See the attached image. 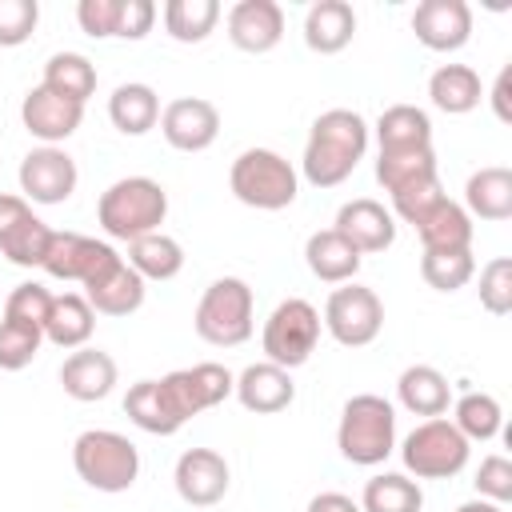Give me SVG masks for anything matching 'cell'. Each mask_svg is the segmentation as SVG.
<instances>
[{
    "label": "cell",
    "mask_w": 512,
    "mask_h": 512,
    "mask_svg": "<svg viewBox=\"0 0 512 512\" xmlns=\"http://www.w3.org/2000/svg\"><path fill=\"white\" fill-rule=\"evenodd\" d=\"M364 152H368L364 116L352 108H328L308 128V144H304V160H300L304 180L312 188H336L356 172Z\"/></svg>",
    "instance_id": "obj_1"
},
{
    "label": "cell",
    "mask_w": 512,
    "mask_h": 512,
    "mask_svg": "<svg viewBox=\"0 0 512 512\" xmlns=\"http://www.w3.org/2000/svg\"><path fill=\"white\" fill-rule=\"evenodd\" d=\"M164 216H168V192L152 176H124L108 184L96 200V224L112 240H124V244L148 232H160Z\"/></svg>",
    "instance_id": "obj_2"
},
{
    "label": "cell",
    "mask_w": 512,
    "mask_h": 512,
    "mask_svg": "<svg viewBox=\"0 0 512 512\" xmlns=\"http://www.w3.org/2000/svg\"><path fill=\"white\" fill-rule=\"evenodd\" d=\"M336 448L348 464H360V468L384 464L396 448V408L376 392L348 396L336 424Z\"/></svg>",
    "instance_id": "obj_3"
},
{
    "label": "cell",
    "mask_w": 512,
    "mask_h": 512,
    "mask_svg": "<svg viewBox=\"0 0 512 512\" xmlns=\"http://www.w3.org/2000/svg\"><path fill=\"white\" fill-rule=\"evenodd\" d=\"M72 468L96 492H128L140 476V452L128 436L112 428H88L72 440Z\"/></svg>",
    "instance_id": "obj_4"
},
{
    "label": "cell",
    "mask_w": 512,
    "mask_h": 512,
    "mask_svg": "<svg viewBox=\"0 0 512 512\" xmlns=\"http://www.w3.org/2000/svg\"><path fill=\"white\" fill-rule=\"evenodd\" d=\"M228 188L248 208L280 212V208L296 204L300 176H296V168L280 152H272V148H244L232 160V168H228Z\"/></svg>",
    "instance_id": "obj_5"
},
{
    "label": "cell",
    "mask_w": 512,
    "mask_h": 512,
    "mask_svg": "<svg viewBox=\"0 0 512 512\" xmlns=\"http://www.w3.org/2000/svg\"><path fill=\"white\" fill-rule=\"evenodd\" d=\"M192 328L212 348H236L252 336V288L240 276H220L204 288Z\"/></svg>",
    "instance_id": "obj_6"
},
{
    "label": "cell",
    "mask_w": 512,
    "mask_h": 512,
    "mask_svg": "<svg viewBox=\"0 0 512 512\" xmlns=\"http://www.w3.org/2000/svg\"><path fill=\"white\" fill-rule=\"evenodd\" d=\"M468 452L472 444L456 432L448 416L420 420L400 444V460L416 480H452L456 472H464Z\"/></svg>",
    "instance_id": "obj_7"
},
{
    "label": "cell",
    "mask_w": 512,
    "mask_h": 512,
    "mask_svg": "<svg viewBox=\"0 0 512 512\" xmlns=\"http://www.w3.org/2000/svg\"><path fill=\"white\" fill-rule=\"evenodd\" d=\"M316 344H320V312L308 300L288 296L268 312L264 332H260V348L268 364H280L292 372L312 360Z\"/></svg>",
    "instance_id": "obj_8"
},
{
    "label": "cell",
    "mask_w": 512,
    "mask_h": 512,
    "mask_svg": "<svg viewBox=\"0 0 512 512\" xmlns=\"http://www.w3.org/2000/svg\"><path fill=\"white\" fill-rule=\"evenodd\" d=\"M320 324L328 328V336H332L336 344H344V348H364V344H372V340L380 336V328H384V304H380V296H376L372 288L348 280V284L332 288Z\"/></svg>",
    "instance_id": "obj_9"
},
{
    "label": "cell",
    "mask_w": 512,
    "mask_h": 512,
    "mask_svg": "<svg viewBox=\"0 0 512 512\" xmlns=\"http://www.w3.org/2000/svg\"><path fill=\"white\" fill-rule=\"evenodd\" d=\"M124 256L96 236H80V232H52L48 252H44V272L56 280H76V284H96L100 276H108Z\"/></svg>",
    "instance_id": "obj_10"
},
{
    "label": "cell",
    "mask_w": 512,
    "mask_h": 512,
    "mask_svg": "<svg viewBox=\"0 0 512 512\" xmlns=\"http://www.w3.org/2000/svg\"><path fill=\"white\" fill-rule=\"evenodd\" d=\"M160 384H164V392H168L172 408L180 412V420L188 424L192 416H200V412H208V408L224 404V400L232 396V388H236V376H232L224 364L204 360V364L176 368V372L160 376Z\"/></svg>",
    "instance_id": "obj_11"
},
{
    "label": "cell",
    "mask_w": 512,
    "mask_h": 512,
    "mask_svg": "<svg viewBox=\"0 0 512 512\" xmlns=\"http://www.w3.org/2000/svg\"><path fill=\"white\" fill-rule=\"evenodd\" d=\"M76 180V160L56 144H40L20 160V192L32 204H64L76 192Z\"/></svg>",
    "instance_id": "obj_12"
},
{
    "label": "cell",
    "mask_w": 512,
    "mask_h": 512,
    "mask_svg": "<svg viewBox=\"0 0 512 512\" xmlns=\"http://www.w3.org/2000/svg\"><path fill=\"white\" fill-rule=\"evenodd\" d=\"M172 484H176L184 504L212 508V504H220L228 496L232 468L216 448H188V452H180V460L172 468Z\"/></svg>",
    "instance_id": "obj_13"
},
{
    "label": "cell",
    "mask_w": 512,
    "mask_h": 512,
    "mask_svg": "<svg viewBox=\"0 0 512 512\" xmlns=\"http://www.w3.org/2000/svg\"><path fill=\"white\" fill-rule=\"evenodd\" d=\"M160 132L176 152H204L220 136V112L204 96H180L160 108Z\"/></svg>",
    "instance_id": "obj_14"
},
{
    "label": "cell",
    "mask_w": 512,
    "mask_h": 512,
    "mask_svg": "<svg viewBox=\"0 0 512 512\" xmlns=\"http://www.w3.org/2000/svg\"><path fill=\"white\" fill-rule=\"evenodd\" d=\"M412 32L432 52H460L472 40V8L464 0H420Z\"/></svg>",
    "instance_id": "obj_15"
},
{
    "label": "cell",
    "mask_w": 512,
    "mask_h": 512,
    "mask_svg": "<svg viewBox=\"0 0 512 512\" xmlns=\"http://www.w3.org/2000/svg\"><path fill=\"white\" fill-rule=\"evenodd\" d=\"M360 256H372V252H388L396 244V216L372 200V196H356L348 204H340L336 212V224H332Z\"/></svg>",
    "instance_id": "obj_16"
},
{
    "label": "cell",
    "mask_w": 512,
    "mask_h": 512,
    "mask_svg": "<svg viewBox=\"0 0 512 512\" xmlns=\"http://www.w3.org/2000/svg\"><path fill=\"white\" fill-rule=\"evenodd\" d=\"M228 40L240 52H272L284 40V8L276 0H240L228 8Z\"/></svg>",
    "instance_id": "obj_17"
},
{
    "label": "cell",
    "mask_w": 512,
    "mask_h": 512,
    "mask_svg": "<svg viewBox=\"0 0 512 512\" xmlns=\"http://www.w3.org/2000/svg\"><path fill=\"white\" fill-rule=\"evenodd\" d=\"M20 120H24L28 136H36L40 144H56V148H60V140H68V136L80 128L84 104H72V100H64V96L48 92L44 84H36V88L24 96V104H20Z\"/></svg>",
    "instance_id": "obj_18"
},
{
    "label": "cell",
    "mask_w": 512,
    "mask_h": 512,
    "mask_svg": "<svg viewBox=\"0 0 512 512\" xmlns=\"http://www.w3.org/2000/svg\"><path fill=\"white\" fill-rule=\"evenodd\" d=\"M232 396L240 400L244 412L272 416V412H284V408L296 400V384H292V372H288V368L260 360V364H248V368L236 376Z\"/></svg>",
    "instance_id": "obj_19"
},
{
    "label": "cell",
    "mask_w": 512,
    "mask_h": 512,
    "mask_svg": "<svg viewBox=\"0 0 512 512\" xmlns=\"http://www.w3.org/2000/svg\"><path fill=\"white\" fill-rule=\"evenodd\" d=\"M116 376H120L116 360L108 352H100V348H88V344L76 348V352H68L64 364H60V388L72 400H80V404L104 400L116 388Z\"/></svg>",
    "instance_id": "obj_20"
},
{
    "label": "cell",
    "mask_w": 512,
    "mask_h": 512,
    "mask_svg": "<svg viewBox=\"0 0 512 512\" xmlns=\"http://www.w3.org/2000/svg\"><path fill=\"white\" fill-rule=\"evenodd\" d=\"M356 36V12L348 0H316L304 12V44L320 56H336Z\"/></svg>",
    "instance_id": "obj_21"
},
{
    "label": "cell",
    "mask_w": 512,
    "mask_h": 512,
    "mask_svg": "<svg viewBox=\"0 0 512 512\" xmlns=\"http://www.w3.org/2000/svg\"><path fill=\"white\" fill-rule=\"evenodd\" d=\"M360 260H364V256H360L336 228L312 232V236L304 240V264H308V272H312L316 280H324V284H348V280H356Z\"/></svg>",
    "instance_id": "obj_22"
},
{
    "label": "cell",
    "mask_w": 512,
    "mask_h": 512,
    "mask_svg": "<svg viewBox=\"0 0 512 512\" xmlns=\"http://www.w3.org/2000/svg\"><path fill=\"white\" fill-rule=\"evenodd\" d=\"M396 400L400 408H408L412 416H444L448 404H452V388H448V376L432 364H408L396 380Z\"/></svg>",
    "instance_id": "obj_23"
},
{
    "label": "cell",
    "mask_w": 512,
    "mask_h": 512,
    "mask_svg": "<svg viewBox=\"0 0 512 512\" xmlns=\"http://www.w3.org/2000/svg\"><path fill=\"white\" fill-rule=\"evenodd\" d=\"M464 212L476 220H492V224L508 220L512 216V168L488 164L472 172L464 184Z\"/></svg>",
    "instance_id": "obj_24"
},
{
    "label": "cell",
    "mask_w": 512,
    "mask_h": 512,
    "mask_svg": "<svg viewBox=\"0 0 512 512\" xmlns=\"http://www.w3.org/2000/svg\"><path fill=\"white\" fill-rule=\"evenodd\" d=\"M424 252H468L472 248V216L456 200H440L420 224H412Z\"/></svg>",
    "instance_id": "obj_25"
},
{
    "label": "cell",
    "mask_w": 512,
    "mask_h": 512,
    "mask_svg": "<svg viewBox=\"0 0 512 512\" xmlns=\"http://www.w3.org/2000/svg\"><path fill=\"white\" fill-rule=\"evenodd\" d=\"M144 280L136 276V268H128V260H120L108 276H100L96 284L84 288V300L92 304V312L100 316H132L144 304Z\"/></svg>",
    "instance_id": "obj_26"
},
{
    "label": "cell",
    "mask_w": 512,
    "mask_h": 512,
    "mask_svg": "<svg viewBox=\"0 0 512 512\" xmlns=\"http://www.w3.org/2000/svg\"><path fill=\"white\" fill-rule=\"evenodd\" d=\"M124 412L136 428L152 432V436H176L184 428V420L176 416L172 400L164 396V384L160 380H136L124 396Z\"/></svg>",
    "instance_id": "obj_27"
},
{
    "label": "cell",
    "mask_w": 512,
    "mask_h": 512,
    "mask_svg": "<svg viewBox=\"0 0 512 512\" xmlns=\"http://www.w3.org/2000/svg\"><path fill=\"white\" fill-rule=\"evenodd\" d=\"M428 100H432V108H440L448 116L472 112L484 100V88H480L476 68H468V64H440L428 76Z\"/></svg>",
    "instance_id": "obj_28"
},
{
    "label": "cell",
    "mask_w": 512,
    "mask_h": 512,
    "mask_svg": "<svg viewBox=\"0 0 512 512\" xmlns=\"http://www.w3.org/2000/svg\"><path fill=\"white\" fill-rule=\"evenodd\" d=\"M108 120L116 124V132L124 136H144L160 124V96L152 84H120L108 96Z\"/></svg>",
    "instance_id": "obj_29"
},
{
    "label": "cell",
    "mask_w": 512,
    "mask_h": 512,
    "mask_svg": "<svg viewBox=\"0 0 512 512\" xmlns=\"http://www.w3.org/2000/svg\"><path fill=\"white\" fill-rule=\"evenodd\" d=\"M92 328H96V312L92 304L80 296V292H64V296H52V312H48V324H44V340H52L56 348H84L92 340Z\"/></svg>",
    "instance_id": "obj_30"
},
{
    "label": "cell",
    "mask_w": 512,
    "mask_h": 512,
    "mask_svg": "<svg viewBox=\"0 0 512 512\" xmlns=\"http://www.w3.org/2000/svg\"><path fill=\"white\" fill-rule=\"evenodd\" d=\"M380 152H408V148H432V120L416 104H392L376 120Z\"/></svg>",
    "instance_id": "obj_31"
},
{
    "label": "cell",
    "mask_w": 512,
    "mask_h": 512,
    "mask_svg": "<svg viewBox=\"0 0 512 512\" xmlns=\"http://www.w3.org/2000/svg\"><path fill=\"white\" fill-rule=\"evenodd\" d=\"M128 268H136V276L144 284L148 280H172L184 268V248L168 232H148V236L128 244Z\"/></svg>",
    "instance_id": "obj_32"
},
{
    "label": "cell",
    "mask_w": 512,
    "mask_h": 512,
    "mask_svg": "<svg viewBox=\"0 0 512 512\" xmlns=\"http://www.w3.org/2000/svg\"><path fill=\"white\" fill-rule=\"evenodd\" d=\"M48 92L72 100V104H88V96L96 92V64L84 52H56L44 64V80Z\"/></svg>",
    "instance_id": "obj_33"
},
{
    "label": "cell",
    "mask_w": 512,
    "mask_h": 512,
    "mask_svg": "<svg viewBox=\"0 0 512 512\" xmlns=\"http://www.w3.org/2000/svg\"><path fill=\"white\" fill-rule=\"evenodd\" d=\"M420 508H424L420 480L404 472H380L360 492V512H420Z\"/></svg>",
    "instance_id": "obj_34"
},
{
    "label": "cell",
    "mask_w": 512,
    "mask_h": 512,
    "mask_svg": "<svg viewBox=\"0 0 512 512\" xmlns=\"http://www.w3.org/2000/svg\"><path fill=\"white\" fill-rule=\"evenodd\" d=\"M220 4L216 0H168L164 4V32L176 44H200L216 32Z\"/></svg>",
    "instance_id": "obj_35"
},
{
    "label": "cell",
    "mask_w": 512,
    "mask_h": 512,
    "mask_svg": "<svg viewBox=\"0 0 512 512\" xmlns=\"http://www.w3.org/2000/svg\"><path fill=\"white\" fill-rule=\"evenodd\" d=\"M452 424H456V432H460L468 444H472V440L488 444V440H496L500 428H504V408H500V400H496L492 392H464V396L456 400V408H452Z\"/></svg>",
    "instance_id": "obj_36"
},
{
    "label": "cell",
    "mask_w": 512,
    "mask_h": 512,
    "mask_svg": "<svg viewBox=\"0 0 512 512\" xmlns=\"http://www.w3.org/2000/svg\"><path fill=\"white\" fill-rule=\"evenodd\" d=\"M424 176H436V152L432 148H408V152H380L376 156V180L384 192H400L404 184H416Z\"/></svg>",
    "instance_id": "obj_37"
},
{
    "label": "cell",
    "mask_w": 512,
    "mask_h": 512,
    "mask_svg": "<svg viewBox=\"0 0 512 512\" xmlns=\"http://www.w3.org/2000/svg\"><path fill=\"white\" fill-rule=\"evenodd\" d=\"M420 276L428 288L436 292H456L476 276V260L472 248L468 252H424L420 256Z\"/></svg>",
    "instance_id": "obj_38"
},
{
    "label": "cell",
    "mask_w": 512,
    "mask_h": 512,
    "mask_svg": "<svg viewBox=\"0 0 512 512\" xmlns=\"http://www.w3.org/2000/svg\"><path fill=\"white\" fill-rule=\"evenodd\" d=\"M48 240H52V228L32 212L28 220H20L4 240H0V252L20 264V268H40L44 264V252H48Z\"/></svg>",
    "instance_id": "obj_39"
},
{
    "label": "cell",
    "mask_w": 512,
    "mask_h": 512,
    "mask_svg": "<svg viewBox=\"0 0 512 512\" xmlns=\"http://www.w3.org/2000/svg\"><path fill=\"white\" fill-rule=\"evenodd\" d=\"M48 312H52V292L44 284H36V280L16 284L8 292V300H4V320L24 324V328H36V332H44Z\"/></svg>",
    "instance_id": "obj_40"
},
{
    "label": "cell",
    "mask_w": 512,
    "mask_h": 512,
    "mask_svg": "<svg viewBox=\"0 0 512 512\" xmlns=\"http://www.w3.org/2000/svg\"><path fill=\"white\" fill-rule=\"evenodd\" d=\"M440 200H444V184H440V172H436V176H424V180L404 184L400 192H392V216H400L404 224H420Z\"/></svg>",
    "instance_id": "obj_41"
},
{
    "label": "cell",
    "mask_w": 512,
    "mask_h": 512,
    "mask_svg": "<svg viewBox=\"0 0 512 512\" xmlns=\"http://www.w3.org/2000/svg\"><path fill=\"white\" fill-rule=\"evenodd\" d=\"M44 344V332L36 328H24V324H12V320H0V368L4 372H20L36 360Z\"/></svg>",
    "instance_id": "obj_42"
},
{
    "label": "cell",
    "mask_w": 512,
    "mask_h": 512,
    "mask_svg": "<svg viewBox=\"0 0 512 512\" xmlns=\"http://www.w3.org/2000/svg\"><path fill=\"white\" fill-rule=\"evenodd\" d=\"M480 304L492 316H508L512 312V260L508 256H492L480 268Z\"/></svg>",
    "instance_id": "obj_43"
},
{
    "label": "cell",
    "mask_w": 512,
    "mask_h": 512,
    "mask_svg": "<svg viewBox=\"0 0 512 512\" xmlns=\"http://www.w3.org/2000/svg\"><path fill=\"white\" fill-rule=\"evenodd\" d=\"M40 24V4L36 0H0V48L24 44Z\"/></svg>",
    "instance_id": "obj_44"
},
{
    "label": "cell",
    "mask_w": 512,
    "mask_h": 512,
    "mask_svg": "<svg viewBox=\"0 0 512 512\" xmlns=\"http://www.w3.org/2000/svg\"><path fill=\"white\" fill-rule=\"evenodd\" d=\"M476 492H480V500H492V504H508L512 500V460L508 456H484L480 460V468H476Z\"/></svg>",
    "instance_id": "obj_45"
},
{
    "label": "cell",
    "mask_w": 512,
    "mask_h": 512,
    "mask_svg": "<svg viewBox=\"0 0 512 512\" xmlns=\"http://www.w3.org/2000/svg\"><path fill=\"white\" fill-rule=\"evenodd\" d=\"M76 24L84 36L92 40H108L116 36V24H120V0H80L76 4Z\"/></svg>",
    "instance_id": "obj_46"
},
{
    "label": "cell",
    "mask_w": 512,
    "mask_h": 512,
    "mask_svg": "<svg viewBox=\"0 0 512 512\" xmlns=\"http://www.w3.org/2000/svg\"><path fill=\"white\" fill-rule=\"evenodd\" d=\"M156 24V4L152 0H120V24L116 36L120 40H144Z\"/></svg>",
    "instance_id": "obj_47"
},
{
    "label": "cell",
    "mask_w": 512,
    "mask_h": 512,
    "mask_svg": "<svg viewBox=\"0 0 512 512\" xmlns=\"http://www.w3.org/2000/svg\"><path fill=\"white\" fill-rule=\"evenodd\" d=\"M488 104H492L500 124H512V64L500 68V76H496V84L488 92Z\"/></svg>",
    "instance_id": "obj_48"
},
{
    "label": "cell",
    "mask_w": 512,
    "mask_h": 512,
    "mask_svg": "<svg viewBox=\"0 0 512 512\" xmlns=\"http://www.w3.org/2000/svg\"><path fill=\"white\" fill-rule=\"evenodd\" d=\"M32 216V204L24 200V196H12V192H0V240L20 224V220H28Z\"/></svg>",
    "instance_id": "obj_49"
},
{
    "label": "cell",
    "mask_w": 512,
    "mask_h": 512,
    "mask_svg": "<svg viewBox=\"0 0 512 512\" xmlns=\"http://www.w3.org/2000/svg\"><path fill=\"white\" fill-rule=\"evenodd\" d=\"M308 512H360V504L344 492H320L308 500Z\"/></svg>",
    "instance_id": "obj_50"
},
{
    "label": "cell",
    "mask_w": 512,
    "mask_h": 512,
    "mask_svg": "<svg viewBox=\"0 0 512 512\" xmlns=\"http://www.w3.org/2000/svg\"><path fill=\"white\" fill-rule=\"evenodd\" d=\"M456 512H504V508L492 504V500H468V504H460Z\"/></svg>",
    "instance_id": "obj_51"
}]
</instances>
